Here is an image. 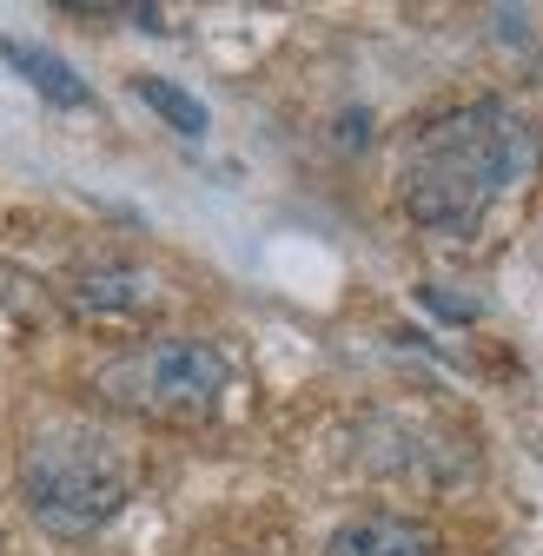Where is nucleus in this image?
Wrapping results in <instances>:
<instances>
[{
    "label": "nucleus",
    "instance_id": "nucleus-5",
    "mask_svg": "<svg viewBox=\"0 0 543 556\" xmlns=\"http://www.w3.org/2000/svg\"><path fill=\"white\" fill-rule=\"evenodd\" d=\"M0 60H8L14 74H21L40 100H53V106H93V87H87L60 53H47V47H34V40H0Z\"/></svg>",
    "mask_w": 543,
    "mask_h": 556
},
{
    "label": "nucleus",
    "instance_id": "nucleus-2",
    "mask_svg": "<svg viewBox=\"0 0 543 556\" xmlns=\"http://www.w3.org/2000/svg\"><path fill=\"white\" fill-rule=\"evenodd\" d=\"M21 497L53 536H93L132 497V451L100 425H47L21 451Z\"/></svg>",
    "mask_w": 543,
    "mask_h": 556
},
{
    "label": "nucleus",
    "instance_id": "nucleus-6",
    "mask_svg": "<svg viewBox=\"0 0 543 556\" xmlns=\"http://www.w3.org/2000/svg\"><path fill=\"white\" fill-rule=\"evenodd\" d=\"M132 93H140L173 132H186V139H199V132H206V106H199L186 87H173V80H160V74H140V80H132Z\"/></svg>",
    "mask_w": 543,
    "mask_h": 556
},
{
    "label": "nucleus",
    "instance_id": "nucleus-4",
    "mask_svg": "<svg viewBox=\"0 0 543 556\" xmlns=\"http://www.w3.org/2000/svg\"><path fill=\"white\" fill-rule=\"evenodd\" d=\"M325 556H438L431 530L412 523V517H391V510H371V517H352L325 543Z\"/></svg>",
    "mask_w": 543,
    "mask_h": 556
},
{
    "label": "nucleus",
    "instance_id": "nucleus-3",
    "mask_svg": "<svg viewBox=\"0 0 543 556\" xmlns=\"http://www.w3.org/2000/svg\"><path fill=\"white\" fill-rule=\"evenodd\" d=\"M226 352L213 338H153V344H126L93 371V397L147 417V425H192L226 397Z\"/></svg>",
    "mask_w": 543,
    "mask_h": 556
},
{
    "label": "nucleus",
    "instance_id": "nucleus-1",
    "mask_svg": "<svg viewBox=\"0 0 543 556\" xmlns=\"http://www.w3.org/2000/svg\"><path fill=\"white\" fill-rule=\"evenodd\" d=\"M543 166V139L536 126L484 93V100H464L438 119H425L412 139H404V160H397V199L425 232L444 239H470L491 205L517 186H530Z\"/></svg>",
    "mask_w": 543,
    "mask_h": 556
}]
</instances>
